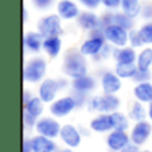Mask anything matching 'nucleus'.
<instances>
[{
  "label": "nucleus",
  "mask_w": 152,
  "mask_h": 152,
  "mask_svg": "<svg viewBox=\"0 0 152 152\" xmlns=\"http://www.w3.org/2000/svg\"><path fill=\"white\" fill-rule=\"evenodd\" d=\"M128 45L135 50H142L143 47H145L144 40H143V36L140 34L139 28H134L128 32Z\"/></svg>",
  "instance_id": "30"
},
{
  "label": "nucleus",
  "mask_w": 152,
  "mask_h": 152,
  "mask_svg": "<svg viewBox=\"0 0 152 152\" xmlns=\"http://www.w3.org/2000/svg\"><path fill=\"white\" fill-rule=\"evenodd\" d=\"M37 31L44 37L61 36L63 34V20L59 18L58 13H48L39 19L36 26Z\"/></svg>",
  "instance_id": "5"
},
{
  "label": "nucleus",
  "mask_w": 152,
  "mask_h": 152,
  "mask_svg": "<svg viewBox=\"0 0 152 152\" xmlns=\"http://www.w3.org/2000/svg\"><path fill=\"white\" fill-rule=\"evenodd\" d=\"M142 5H143V3L140 0H121L120 11L124 12L126 15H128L129 18L136 19L140 16Z\"/></svg>",
  "instance_id": "27"
},
{
  "label": "nucleus",
  "mask_w": 152,
  "mask_h": 152,
  "mask_svg": "<svg viewBox=\"0 0 152 152\" xmlns=\"http://www.w3.org/2000/svg\"><path fill=\"white\" fill-rule=\"evenodd\" d=\"M27 20H28V11H27V8L24 7L23 8V21L26 23Z\"/></svg>",
  "instance_id": "46"
},
{
  "label": "nucleus",
  "mask_w": 152,
  "mask_h": 152,
  "mask_svg": "<svg viewBox=\"0 0 152 152\" xmlns=\"http://www.w3.org/2000/svg\"><path fill=\"white\" fill-rule=\"evenodd\" d=\"M34 96H35V95L32 94L29 89H24V91H23V104H24V103H27L28 100H31Z\"/></svg>",
  "instance_id": "44"
},
{
  "label": "nucleus",
  "mask_w": 152,
  "mask_h": 152,
  "mask_svg": "<svg viewBox=\"0 0 152 152\" xmlns=\"http://www.w3.org/2000/svg\"><path fill=\"white\" fill-rule=\"evenodd\" d=\"M113 51H115V47L111 45L110 43H105V45L103 47L102 52L99 53L97 58H95V61H103V60H108V59H112L113 56Z\"/></svg>",
  "instance_id": "32"
},
{
  "label": "nucleus",
  "mask_w": 152,
  "mask_h": 152,
  "mask_svg": "<svg viewBox=\"0 0 152 152\" xmlns=\"http://www.w3.org/2000/svg\"><path fill=\"white\" fill-rule=\"evenodd\" d=\"M115 24V12L112 11H105L103 15H100V26L102 28H105L108 26Z\"/></svg>",
  "instance_id": "33"
},
{
  "label": "nucleus",
  "mask_w": 152,
  "mask_h": 152,
  "mask_svg": "<svg viewBox=\"0 0 152 152\" xmlns=\"http://www.w3.org/2000/svg\"><path fill=\"white\" fill-rule=\"evenodd\" d=\"M63 50V42L60 36H51L45 37L43 43V52L51 59H56L61 53Z\"/></svg>",
  "instance_id": "21"
},
{
  "label": "nucleus",
  "mask_w": 152,
  "mask_h": 152,
  "mask_svg": "<svg viewBox=\"0 0 152 152\" xmlns=\"http://www.w3.org/2000/svg\"><path fill=\"white\" fill-rule=\"evenodd\" d=\"M152 135V123L150 120H143L134 123L129 129V137H131V143L139 145H144L145 143L150 140Z\"/></svg>",
  "instance_id": "9"
},
{
  "label": "nucleus",
  "mask_w": 152,
  "mask_h": 152,
  "mask_svg": "<svg viewBox=\"0 0 152 152\" xmlns=\"http://www.w3.org/2000/svg\"><path fill=\"white\" fill-rule=\"evenodd\" d=\"M59 139L61 140V143H63L67 148L75 150V148H77L79 145L81 144L83 136H81L80 131H79V127H76L75 124L67 123V124L61 126V131H60Z\"/></svg>",
  "instance_id": "11"
},
{
  "label": "nucleus",
  "mask_w": 152,
  "mask_h": 152,
  "mask_svg": "<svg viewBox=\"0 0 152 152\" xmlns=\"http://www.w3.org/2000/svg\"><path fill=\"white\" fill-rule=\"evenodd\" d=\"M143 152H151V151H148V150H145V151H143Z\"/></svg>",
  "instance_id": "48"
},
{
  "label": "nucleus",
  "mask_w": 152,
  "mask_h": 152,
  "mask_svg": "<svg viewBox=\"0 0 152 152\" xmlns=\"http://www.w3.org/2000/svg\"><path fill=\"white\" fill-rule=\"evenodd\" d=\"M128 118H129V120L134 121V123L143 121V120H148L147 105L135 100V102L131 104L129 110H128Z\"/></svg>",
  "instance_id": "24"
},
{
  "label": "nucleus",
  "mask_w": 152,
  "mask_h": 152,
  "mask_svg": "<svg viewBox=\"0 0 152 152\" xmlns=\"http://www.w3.org/2000/svg\"><path fill=\"white\" fill-rule=\"evenodd\" d=\"M147 112H148V120L152 123V102L147 104Z\"/></svg>",
  "instance_id": "45"
},
{
  "label": "nucleus",
  "mask_w": 152,
  "mask_h": 152,
  "mask_svg": "<svg viewBox=\"0 0 152 152\" xmlns=\"http://www.w3.org/2000/svg\"><path fill=\"white\" fill-rule=\"evenodd\" d=\"M68 87H71V81L64 77H45L42 83L37 84V96L43 100L44 104H51L59 97V94Z\"/></svg>",
  "instance_id": "2"
},
{
  "label": "nucleus",
  "mask_w": 152,
  "mask_h": 152,
  "mask_svg": "<svg viewBox=\"0 0 152 152\" xmlns=\"http://www.w3.org/2000/svg\"><path fill=\"white\" fill-rule=\"evenodd\" d=\"M112 59L115 60V63H136L137 52L135 48L124 45V47L115 48Z\"/></svg>",
  "instance_id": "23"
},
{
  "label": "nucleus",
  "mask_w": 152,
  "mask_h": 152,
  "mask_svg": "<svg viewBox=\"0 0 152 152\" xmlns=\"http://www.w3.org/2000/svg\"><path fill=\"white\" fill-rule=\"evenodd\" d=\"M115 24H118L119 27L127 29V31H131L135 28V19L129 18L128 15H126L121 11H116L115 12Z\"/></svg>",
  "instance_id": "29"
},
{
  "label": "nucleus",
  "mask_w": 152,
  "mask_h": 152,
  "mask_svg": "<svg viewBox=\"0 0 152 152\" xmlns=\"http://www.w3.org/2000/svg\"><path fill=\"white\" fill-rule=\"evenodd\" d=\"M37 120H39V119L32 118V116L27 115V113H23V126L26 129H35V126H36Z\"/></svg>",
  "instance_id": "40"
},
{
  "label": "nucleus",
  "mask_w": 152,
  "mask_h": 152,
  "mask_svg": "<svg viewBox=\"0 0 152 152\" xmlns=\"http://www.w3.org/2000/svg\"><path fill=\"white\" fill-rule=\"evenodd\" d=\"M56 13L63 21L76 20L81 13L80 4L75 0H59L56 3Z\"/></svg>",
  "instance_id": "14"
},
{
  "label": "nucleus",
  "mask_w": 152,
  "mask_h": 152,
  "mask_svg": "<svg viewBox=\"0 0 152 152\" xmlns=\"http://www.w3.org/2000/svg\"><path fill=\"white\" fill-rule=\"evenodd\" d=\"M76 108H77V104H76L75 97L72 94L59 96L53 103L48 104V111H50L51 116H53L56 119L67 118Z\"/></svg>",
  "instance_id": "6"
},
{
  "label": "nucleus",
  "mask_w": 152,
  "mask_h": 152,
  "mask_svg": "<svg viewBox=\"0 0 152 152\" xmlns=\"http://www.w3.org/2000/svg\"><path fill=\"white\" fill-rule=\"evenodd\" d=\"M104 37H105V42L110 43L115 48L128 45V31L119 27L118 24H112V26L105 27Z\"/></svg>",
  "instance_id": "13"
},
{
  "label": "nucleus",
  "mask_w": 152,
  "mask_h": 152,
  "mask_svg": "<svg viewBox=\"0 0 152 152\" xmlns=\"http://www.w3.org/2000/svg\"><path fill=\"white\" fill-rule=\"evenodd\" d=\"M31 144L34 152H58L59 147L56 144L55 139L42 136V135H35L31 137Z\"/></svg>",
  "instance_id": "19"
},
{
  "label": "nucleus",
  "mask_w": 152,
  "mask_h": 152,
  "mask_svg": "<svg viewBox=\"0 0 152 152\" xmlns=\"http://www.w3.org/2000/svg\"><path fill=\"white\" fill-rule=\"evenodd\" d=\"M134 97L136 102L143 104H150L152 102V81H144V83H136L134 87Z\"/></svg>",
  "instance_id": "20"
},
{
  "label": "nucleus",
  "mask_w": 152,
  "mask_h": 152,
  "mask_svg": "<svg viewBox=\"0 0 152 152\" xmlns=\"http://www.w3.org/2000/svg\"><path fill=\"white\" fill-rule=\"evenodd\" d=\"M102 5L105 8V11H120V5H121V0H102Z\"/></svg>",
  "instance_id": "36"
},
{
  "label": "nucleus",
  "mask_w": 152,
  "mask_h": 152,
  "mask_svg": "<svg viewBox=\"0 0 152 152\" xmlns=\"http://www.w3.org/2000/svg\"><path fill=\"white\" fill-rule=\"evenodd\" d=\"M99 86L103 94L107 95H118V92L123 87V80L116 75L115 71L102 69L99 72Z\"/></svg>",
  "instance_id": "8"
},
{
  "label": "nucleus",
  "mask_w": 152,
  "mask_h": 152,
  "mask_svg": "<svg viewBox=\"0 0 152 152\" xmlns=\"http://www.w3.org/2000/svg\"><path fill=\"white\" fill-rule=\"evenodd\" d=\"M140 18H142L144 21H151L152 20V1L143 3Z\"/></svg>",
  "instance_id": "34"
},
{
  "label": "nucleus",
  "mask_w": 152,
  "mask_h": 152,
  "mask_svg": "<svg viewBox=\"0 0 152 152\" xmlns=\"http://www.w3.org/2000/svg\"><path fill=\"white\" fill-rule=\"evenodd\" d=\"M105 37L104 36H94V35H88L86 40H83L79 47L80 52L83 53L86 58H97L99 53L102 52L103 47L105 45Z\"/></svg>",
  "instance_id": "10"
},
{
  "label": "nucleus",
  "mask_w": 152,
  "mask_h": 152,
  "mask_svg": "<svg viewBox=\"0 0 152 152\" xmlns=\"http://www.w3.org/2000/svg\"><path fill=\"white\" fill-rule=\"evenodd\" d=\"M136 66H137V69L151 71V68H152V47L151 45H145V47H143L137 52Z\"/></svg>",
  "instance_id": "25"
},
{
  "label": "nucleus",
  "mask_w": 152,
  "mask_h": 152,
  "mask_svg": "<svg viewBox=\"0 0 152 152\" xmlns=\"http://www.w3.org/2000/svg\"><path fill=\"white\" fill-rule=\"evenodd\" d=\"M75 97V102L77 104V108L81 107H87V103L89 100V95H84V94H79V92H72Z\"/></svg>",
  "instance_id": "39"
},
{
  "label": "nucleus",
  "mask_w": 152,
  "mask_h": 152,
  "mask_svg": "<svg viewBox=\"0 0 152 152\" xmlns=\"http://www.w3.org/2000/svg\"><path fill=\"white\" fill-rule=\"evenodd\" d=\"M121 105V100L118 95H92L87 103V110L97 113H113L119 111Z\"/></svg>",
  "instance_id": "4"
},
{
  "label": "nucleus",
  "mask_w": 152,
  "mask_h": 152,
  "mask_svg": "<svg viewBox=\"0 0 152 152\" xmlns=\"http://www.w3.org/2000/svg\"><path fill=\"white\" fill-rule=\"evenodd\" d=\"M44 103L43 100L40 99L37 95H35L31 100H28L27 103L23 104V113H27V115L32 116V118H36V119H40L42 116H44Z\"/></svg>",
  "instance_id": "22"
},
{
  "label": "nucleus",
  "mask_w": 152,
  "mask_h": 152,
  "mask_svg": "<svg viewBox=\"0 0 152 152\" xmlns=\"http://www.w3.org/2000/svg\"><path fill=\"white\" fill-rule=\"evenodd\" d=\"M77 3L88 11H96L102 5V0H77Z\"/></svg>",
  "instance_id": "35"
},
{
  "label": "nucleus",
  "mask_w": 152,
  "mask_h": 152,
  "mask_svg": "<svg viewBox=\"0 0 152 152\" xmlns=\"http://www.w3.org/2000/svg\"><path fill=\"white\" fill-rule=\"evenodd\" d=\"M61 126L63 124H60L59 119L53 116H42L35 126V132L36 135H42L50 139H58L60 136Z\"/></svg>",
  "instance_id": "7"
},
{
  "label": "nucleus",
  "mask_w": 152,
  "mask_h": 152,
  "mask_svg": "<svg viewBox=\"0 0 152 152\" xmlns=\"http://www.w3.org/2000/svg\"><path fill=\"white\" fill-rule=\"evenodd\" d=\"M58 152H74V150H71V148H61V150H59Z\"/></svg>",
  "instance_id": "47"
},
{
  "label": "nucleus",
  "mask_w": 152,
  "mask_h": 152,
  "mask_svg": "<svg viewBox=\"0 0 152 152\" xmlns=\"http://www.w3.org/2000/svg\"><path fill=\"white\" fill-rule=\"evenodd\" d=\"M140 34L143 36L145 45H152V20L151 21H144L140 26Z\"/></svg>",
  "instance_id": "31"
},
{
  "label": "nucleus",
  "mask_w": 152,
  "mask_h": 152,
  "mask_svg": "<svg viewBox=\"0 0 152 152\" xmlns=\"http://www.w3.org/2000/svg\"><path fill=\"white\" fill-rule=\"evenodd\" d=\"M76 23L83 31H87L88 34L102 27L100 26V16L96 15L95 11H88V10L81 11L79 18L76 19Z\"/></svg>",
  "instance_id": "17"
},
{
  "label": "nucleus",
  "mask_w": 152,
  "mask_h": 152,
  "mask_svg": "<svg viewBox=\"0 0 152 152\" xmlns=\"http://www.w3.org/2000/svg\"><path fill=\"white\" fill-rule=\"evenodd\" d=\"M113 71L121 80H134L137 72V66L136 63H116Z\"/></svg>",
  "instance_id": "26"
},
{
  "label": "nucleus",
  "mask_w": 152,
  "mask_h": 152,
  "mask_svg": "<svg viewBox=\"0 0 152 152\" xmlns=\"http://www.w3.org/2000/svg\"><path fill=\"white\" fill-rule=\"evenodd\" d=\"M97 86H99V79H96L95 76L89 74L71 80L72 92H79V94H84V95H91L96 89Z\"/></svg>",
  "instance_id": "15"
},
{
  "label": "nucleus",
  "mask_w": 152,
  "mask_h": 152,
  "mask_svg": "<svg viewBox=\"0 0 152 152\" xmlns=\"http://www.w3.org/2000/svg\"><path fill=\"white\" fill-rule=\"evenodd\" d=\"M55 3H58L56 0H32V4L37 8V10H50Z\"/></svg>",
  "instance_id": "38"
},
{
  "label": "nucleus",
  "mask_w": 152,
  "mask_h": 152,
  "mask_svg": "<svg viewBox=\"0 0 152 152\" xmlns=\"http://www.w3.org/2000/svg\"><path fill=\"white\" fill-rule=\"evenodd\" d=\"M88 127L91 128L92 132H96V134H110L113 129L111 113H99V115H96L95 118L91 119Z\"/></svg>",
  "instance_id": "18"
},
{
  "label": "nucleus",
  "mask_w": 152,
  "mask_h": 152,
  "mask_svg": "<svg viewBox=\"0 0 152 152\" xmlns=\"http://www.w3.org/2000/svg\"><path fill=\"white\" fill-rule=\"evenodd\" d=\"M45 37L39 31H28L23 37V47L24 51L31 55H39L43 51V43Z\"/></svg>",
  "instance_id": "16"
},
{
  "label": "nucleus",
  "mask_w": 152,
  "mask_h": 152,
  "mask_svg": "<svg viewBox=\"0 0 152 152\" xmlns=\"http://www.w3.org/2000/svg\"><path fill=\"white\" fill-rule=\"evenodd\" d=\"M21 152H34L31 144V137H26L23 140V147H21Z\"/></svg>",
  "instance_id": "41"
},
{
  "label": "nucleus",
  "mask_w": 152,
  "mask_h": 152,
  "mask_svg": "<svg viewBox=\"0 0 152 152\" xmlns=\"http://www.w3.org/2000/svg\"><path fill=\"white\" fill-rule=\"evenodd\" d=\"M79 131H80V134L83 137H88L92 132L89 127H83V126H79Z\"/></svg>",
  "instance_id": "43"
},
{
  "label": "nucleus",
  "mask_w": 152,
  "mask_h": 152,
  "mask_svg": "<svg viewBox=\"0 0 152 152\" xmlns=\"http://www.w3.org/2000/svg\"><path fill=\"white\" fill-rule=\"evenodd\" d=\"M48 64L45 58L39 55L32 56L26 61L23 68V79L28 84H40L45 79Z\"/></svg>",
  "instance_id": "3"
},
{
  "label": "nucleus",
  "mask_w": 152,
  "mask_h": 152,
  "mask_svg": "<svg viewBox=\"0 0 152 152\" xmlns=\"http://www.w3.org/2000/svg\"><path fill=\"white\" fill-rule=\"evenodd\" d=\"M121 152H143L142 151V148L139 147V145H136V144H134V143H131L129 145H127L126 148H124Z\"/></svg>",
  "instance_id": "42"
},
{
  "label": "nucleus",
  "mask_w": 152,
  "mask_h": 152,
  "mask_svg": "<svg viewBox=\"0 0 152 152\" xmlns=\"http://www.w3.org/2000/svg\"><path fill=\"white\" fill-rule=\"evenodd\" d=\"M61 71L66 77L76 79L88 74V60L79 48H69L64 52Z\"/></svg>",
  "instance_id": "1"
},
{
  "label": "nucleus",
  "mask_w": 152,
  "mask_h": 152,
  "mask_svg": "<svg viewBox=\"0 0 152 152\" xmlns=\"http://www.w3.org/2000/svg\"><path fill=\"white\" fill-rule=\"evenodd\" d=\"M105 144L111 152H121L127 145L131 144V137H129L128 131L112 129L110 134H107Z\"/></svg>",
  "instance_id": "12"
},
{
  "label": "nucleus",
  "mask_w": 152,
  "mask_h": 152,
  "mask_svg": "<svg viewBox=\"0 0 152 152\" xmlns=\"http://www.w3.org/2000/svg\"><path fill=\"white\" fill-rule=\"evenodd\" d=\"M152 79V74L151 71H142V69H137L136 75L134 77L135 84L136 83H144V81H151Z\"/></svg>",
  "instance_id": "37"
},
{
  "label": "nucleus",
  "mask_w": 152,
  "mask_h": 152,
  "mask_svg": "<svg viewBox=\"0 0 152 152\" xmlns=\"http://www.w3.org/2000/svg\"><path fill=\"white\" fill-rule=\"evenodd\" d=\"M112 118V124H113V129L118 131H128L131 129V120H129L128 115L121 111H116V112L111 113Z\"/></svg>",
  "instance_id": "28"
}]
</instances>
